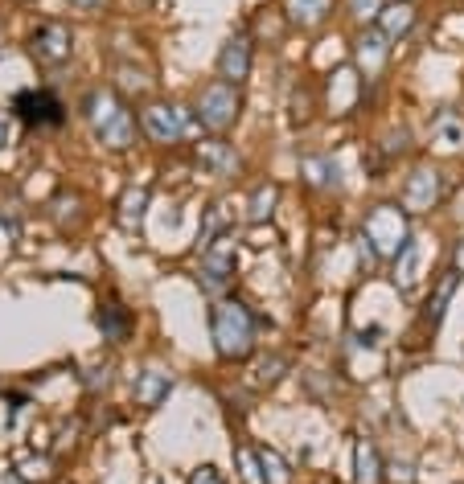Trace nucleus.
<instances>
[{
    "label": "nucleus",
    "instance_id": "obj_1",
    "mask_svg": "<svg viewBox=\"0 0 464 484\" xmlns=\"http://www.w3.org/2000/svg\"><path fill=\"white\" fill-rule=\"evenodd\" d=\"M21 107H34V111H21L26 119H37V123H58V103H54L50 95H26L21 98Z\"/></svg>",
    "mask_w": 464,
    "mask_h": 484
}]
</instances>
